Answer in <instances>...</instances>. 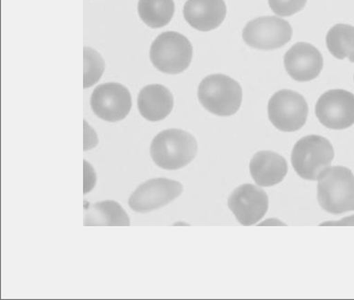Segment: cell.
Here are the masks:
<instances>
[{"instance_id":"cell-1","label":"cell","mask_w":354,"mask_h":300,"mask_svg":"<svg viewBox=\"0 0 354 300\" xmlns=\"http://www.w3.org/2000/svg\"><path fill=\"white\" fill-rule=\"evenodd\" d=\"M198 153L195 137L180 129L161 131L153 140L150 153L157 167L178 170L187 167Z\"/></svg>"},{"instance_id":"cell-2","label":"cell","mask_w":354,"mask_h":300,"mask_svg":"<svg viewBox=\"0 0 354 300\" xmlns=\"http://www.w3.org/2000/svg\"><path fill=\"white\" fill-rule=\"evenodd\" d=\"M318 181V201L322 209L333 214L354 211L352 171L344 167H329Z\"/></svg>"},{"instance_id":"cell-3","label":"cell","mask_w":354,"mask_h":300,"mask_svg":"<svg viewBox=\"0 0 354 300\" xmlns=\"http://www.w3.org/2000/svg\"><path fill=\"white\" fill-rule=\"evenodd\" d=\"M198 100L202 106L215 115H234L241 106L243 93L235 79L224 74L205 77L198 87Z\"/></svg>"},{"instance_id":"cell-4","label":"cell","mask_w":354,"mask_h":300,"mask_svg":"<svg viewBox=\"0 0 354 300\" xmlns=\"http://www.w3.org/2000/svg\"><path fill=\"white\" fill-rule=\"evenodd\" d=\"M334 150L329 140L319 135H308L299 140L293 147L291 162L301 178L317 181L330 167Z\"/></svg>"},{"instance_id":"cell-5","label":"cell","mask_w":354,"mask_h":300,"mask_svg":"<svg viewBox=\"0 0 354 300\" xmlns=\"http://www.w3.org/2000/svg\"><path fill=\"white\" fill-rule=\"evenodd\" d=\"M193 46L189 39L176 31L160 34L150 50L151 62L157 70L167 74H179L192 62Z\"/></svg>"},{"instance_id":"cell-6","label":"cell","mask_w":354,"mask_h":300,"mask_svg":"<svg viewBox=\"0 0 354 300\" xmlns=\"http://www.w3.org/2000/svg\"><path fill=\"white\" fill-rule=\"evenodd\" d=\"M308 113L306 100L296 91H277L268 102V119L274 126L285 133H292L304 127Z\"/></svg>"},{"instance_id":"cell-7","label":"cell","mask_w":354,"mask_h":300,"mask_svg":"<svg viewBox=\"0 0 354 300\" xmlns=\"http://www.w3.org/2000/svg\"><path fill=\"white\" fill-rule=\"evenodd\" d=\"M293 30L290 23L279 17H261L248 23L244 28L245 44L261 50H273L290 41Z\"/></svg>"},{"instance_id":"cell-8","label":"cell","mask_w":354,"mask_h":300,"mask_svg":"<svg viewBox=\"0 0 354 300\" xmlns=\"http://www.w3.org/2000/svg\"><path fill=\"white\" fill-rule=\"evenodd\" d=\"M319 122L333 130H344L354 124V94L350 91L330 90L322 94L316 104Z\"/></svg>"},{"instance_id":"cell-9","label":"cell","mask_w":354,"mask_h":300,"mask_svg":"<svg viewBox=\"0 0 354 300\" xmlns=\"http://www.w3.org/2000/svg\"><path fill=\"white\" fill-rule=\"evenodd\" d=\"M183 192L179 182L167 178H155L140 185L129 198L131 209L137 213H149L164 207Z\"/></svg>"},{"instance_id":"cell-10","label":"cell","mask_w":354,"mask_h":300,"mask_svg":"<svg viewBox=\"0 0 354 300\" xmlns=\"http://www.w3.org/2000/svg\"><path fill=\"white\" fill-rule=\"evenodd\" d=\"M91 105L99 118L115 122L122 121L130 113L132 98L124 85L109 82L99 85L93 91Z\"/></svg>"},{"instance_id":"cell-11","label":"cell","mask_w":354,"mask_h":300,"mask_svg":"<svg viewBox=\"0 0 354 300\" xmlns=\"http://www.w3.org/2000/svg\"><path fill=\"white\" fill-rule=\"evenodd\" d=\"M228 207L241 225L248 227L263 218L268 208V197L261 188L245 184L231 194Z\"/></svg>"},{"instance_id":"cell-12","label":"cell","mask_w":354,"mask_h":300,"mask_svg":"<svg viewBox=\"0 0 354 300\" xmlns=\"http://www.w3.org/2000/svg\"><path fill=\"white\" fill-rule=\"evenodd\" d=\"M284 66L288 75L295 81L310 82L321 74L324 58L313 45L299 42L285 54Z\"/></svg>"},{"instance_id":"cell-13","label":"cell","mask_w":354,"mask_h":300,"mask_svg":"<svg viewBox=\"0 0 354 300\" xmlns=\"http://www.w3.org/2000/svg\"><path fill=\"white\" fill-rule=\"evenodd\" d=\"M227 16L224 0H187L184 7L185 21L199 31L215 30Z\"/></svg>"},{"instance_id":"cell-14","label":"cell","mask_w":354,"mask_h":300,"mask_svg":"<svg viewBox=\"0 0 354 300\" xmlns=\"http://www.w3.org/2000/svg\"><path fill=\"white\" fill-rule=\"evenodd\" d=\"M251 176L259 187H270L279 184L288 173V164L283 156L270 151L257 153L251 159Z\"/></svg>"},{"instance_id":"cell-15","label":"cell","mask_w":354,"mask_h":300,"mask_svg":"<svg viewBox=\"0 0 354 300\" xmlns=\"http://www.w3.org/2000/svg\"><path fill=\"white\" fill-rule=\"evenodd\" d=\"M138 110L145 119L158 122L167 118L174 107V98L171 91L161 84H151L140 91Z\"/></svg>"},{"instance_id":"cell-16","label":"cell","mask_w":354,"mask_h":300,"mask_svg":"<svg viewBox=\"0 0 354 300\" xmlns=\"http://www.w3.org/2000/svg\"><path fill=\"white\" fill-rule=\"evenodd\" d=\"M84 225L88 227H129V216L118 203L104 201L86 208Z\"/></svg>"},{"instance_id":"cell-17","label":"cell","mask_w":354,"mask_h":300,"mask_svg":"<svg viewBox=\"0 0 354 300\" xmlns=\"http://www.w3.org/2000/svg\"><path fill=\"white\" fill-rule=\"evenodd\" d=\"M138 13L142 21L152 28H160L172 21L174 0H139Z\"/></svg>"},{"instance_id":"cell-18","label":"cell","mask_w":354,"mask_h":300,"mask_svg":"<svg viewBox=\"0 0 354 300\" xmlns=\"http://www.w3.org/2000/svg\"><path fill=\"white\" fill-rule=\"evenodd\" d=\"M328 50L338 59L354 62V27L347 24L333 26L326 36Z\"/></svg>"},{"instance_id":"cell-19","label":"cell","mask_w":354,"mask_h":300,"mask_svg":"<svg viewBox=\"0 0 354 300\" xmlns=\"http://www.w3.org/2000/svg\"><path fill=\"white\" fill-rule=\"evenodd\" d=\"M105 70L104 59L91 48H84V82L85 88L91 87L101 79Z\"/></svg>"},{"instance_id":"cell-20","label":"cell","mask_w":354,"mask_h":300,"mask_svg":"<svg viewBox=\"0 0 354 300\" xmlns=\"http://www.w3.org/2000/svg\"><path fill=\"white\" fill-rule=\"evenodd\" d=\"M308 0H268V5L276 15L290 17L304 10Z\"/></svg>"},{"instance_id":"cell-21","label":"cell","mask_w":354,"mask_h":300,"mask_svg":"<svg viewBox=\"0 0 354 300\" xmlns=\"http://www.w3.org/2000/svg\"><path fill=\"white\" fill-rule=\"evenodd\" d=\"M321 225H354V216L345 217L339 222L322 223Z\"/></svg>"}]
</instances>
